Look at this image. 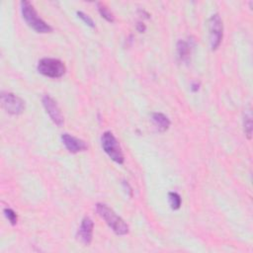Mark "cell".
I'll return each instance as SVG.
<instances>
[{"instance_id": "7a4b0ae2", "label": "cell", "mask_w": 253, "mask_h": 253, "mask_svg": "<svg viewBox=\"0 0 253 253\" xmlns=\"http://www.w3.org/2000/svg\"><path fill=\"white\" fill-rule=\"evenodd\" d=\"M20 5H21L23 18L32 29H34L37 33H41V34L53 32V28L39 17L37 11L35 10L31 2L24 0V1L20 3Z\"/></svg>"}, {"instance_id": "e0dca14e", "label": "cell", "mask_w": 253, "mask_h": 253, "mask_svg": "<svg viewBox=\"0 0 253 253\" xmlns=\"http://www.w3.org/2000/svg\"><path fill=\"white\" fill-rule=\"evenodd\" d=\"M137 29H138V31H139V32L142 33V32H144V31H145L146 27H145V25H144L143 23H138V25H137Z\"/></svg>"}, {"instance_id": "9c48e42d", "label": "cell", "mask_w": 253, "mask_h": 253, "mask_svg": "<svg viewBox=\"0 0 253 253\" xmlns=\"http://www.w3.org/2000/svg\"><path fill=\"white\" fill-rule=\"evenodd\" d=\"M61 141L66 149L71 153H77L87 149V144L85 143V141L68 134H63L61 136Z\"/></svg>"}, {"instance_id": "3957f363", "label": "cell", "mask_w": 253, "mask_h": 253, "mask_svg": "<svg viewBox=\"0 0 253 253\" xmlns=\"http://www.w3.org/2000/svg\"><path fill=\"white\" fill-rule=\"evenodd\" d=\"M38 71L50 78H59L65 73L66 67L64 63L57 58L45 57L39 61Z\"/></svg>"}, {"instance_id": "52a82bcc", "label": "cell", "mask_w": 253, "mask_h": 253, "mask_svg": "<svg viewBox=\"0 0 253 253\" xmlns=\"http://www.w3.org/2000/svg\"><path fill=\"white\" fill-rule=\"evenodd\" d=\"M42 102H43V105H44L47 113L49 114L50 118L52 119V121L56 126L61 127L64 123V119H63L61 111H60L59 107L57 106L56 102L50 95L43 96Z\"/></svg>"}, {"instance_id": "2e32d148", "label": "cell", "mask_w": 253, "mask_h": 253, "mask_svg": "<svg viewBox=\"0 0 253 253\" xmlns=\"http://www.w3.org/2000/svg\"><path fill=\"white\" fill-rule=\"evenodd\" d=\"M77 15H78V17L85 23L86 25H88L89 27H91V28H94L95 27V24H94V22H93V20L88 16V15H86L85 13H83V12H81V11H78L77 12Z\"/></svg>"}, {"instance_id": "30bf717a", "label": "cell", "mask_w": 253, "mask_h": 253, "mask_svg": "<svg viewBox=\"0 0 253 253\" xmlns=\"http://www.w3.org/2000/svg\"><path fill=\"white\" fill-rule=\"evenodd\" d=\"M151 121L155 128L161 133L166 132L170 127V120L162 113H153L151 115Z\"/></svg>"}, {"instance_id": "5b68a950", "label": "cell", "mask_w": 253, "mask_h": 253, "mask_svg": "<svg viewBox=\"0 0 253 253\" xmlns=\"http://www.w3.org/2000/svg\"><path fill=\"white\" fill-rule=\"evenodd\" d=\"M2 107L10 115H20L25 110V102L13 93H2Z\"/></svg>"}, {"instance_id": "ba28073f", "label": "cell", "mask_w": 253, "mask_h": 253, "mask_svg": "<svg viewBox=\"0 0 253 253\" xmlns=\"http://www.w3.org/2000/svg\"><path fill=\"white\" fill-rule=\"evenodd\" d=\"M93 227H94L93 221L89 217L83 218L81 222V225L77 232V236L82 243H84L85 245H89L91 243L92 236H93Z\"/></svg>"}, {"instance_id": "4fadbf2b", "label": "cell", "mask_w": 253, "mask_h": 253, "mask_svg": "<svg viewBox=\"0 0 253 253\" xmlns=\"http://www.w3.org/2000/svg\"><path fill=\"white\" fill-rule=\"evenodd\" d=\"M98 6V11L100 13V15L106 19L108 22L113 23L115 21V17L113 15V13L106 7V5H104L103 3H97Z\"/></svg>"}, {"instance_id": "277c9868", "label": "cell", "mask_w": 253, "mask_h": 253, "mask_svg": "<svg viewBox=\"0 0 253 253\" xmlns=\"http://www.w3.org/2000/svg\"><path fill=\"white\" fill-rule=\"evenodd\" d=\"M101 144L103 150L108 156L118 164L124 163V154L119 141L111 132H105L101 138Z\"/></svg>"}, {"instance_id": "6da1fadb", "label": "cell", "mask_w": 253, "mask_h": 253, "mask_svg": "<svg viewBox=\"0 0 253 253\" xmlns=\"http://www.w3.org/2000/svg\"><path fill=\"white\" fill-rule=\"evenodd\" d=\"M96 211L98 215L106 222V224L112 228V230L116 234L125 235L129 233V225L107 205L101 203L97 204Z\"/></svg>"}, {"instance_id": "8992f818", "label": "cell", "mask_w": 253, "mask_h": 253, "mask_svg": "<svg viewBox=\"0 0 253 253\" xmlns=\"http://www.w3.org/2000/svg\"><path fill=\"white\" fill-rule=\"evenodd\" d=\"M210 41L212 50H217L222 41L224 36V26L222 18L219 14H214L210 19Z\"/></svg>"}, {"instance_id": "5bb4252c", "label": "cell", "mask_w": 253, "mask_h": 253, "mask_svg": "<svg viewBox=\"0 0 253 253\" xmlns=\"http://www.w3.org/2000/svg\"><path fill=\"white\" fill-rule=\"evenodd\" d=\"M168 199H169L170 207L172 210H178L181 207V197L179 194L175 192H170L168 194Z\"/></svg>"}, {"instance_id": "ac0fdd59", "label": "cell", "mask_w": 253, "mask_h": 253, "mask_svg": "<svg viewBox=\"0 0 253 253\" xmlns=\"http://www.w3.org/2000/svg\"><path fill=\"white\" fill-rule=\"evenodd\" d=\"M191 89H192V91H194V92L198 91V90H199V84H197V83H193V84H192Z\"/></svg>"}, {"instance_id": "8fae6325", "label": "cell", "mask_w": 253, "mask_h": 253, "mask_svg": "<svg viewBox=\"0 0 253 253\" xmlns=\"http://www.w3.org/2000/svg\"><path fill=\"white\" fill-rule=\"evenodd\" d=\"M177 54L181 61L188 62L191 55V46L185 41H179L177 43Z\"/></svg>"}, {"instance_id": "9a60e30c", "label": "cell", "mask_w": 253, "mask_h": 253, "mask_svg": "<svg viewBox=\"0 0 253 253\" xmlns=\"http://www.w3.org/2000/svg\"><path fill=\"white\" fill-rule=\"evenodd\" d=\"M4 214H5V217L7 218V220L10 222V224L12 225H15L18 222V217H17V214L10 208H6L4 209Z\"/></svg>"}, {"instance_id": "7c38bea8", "label": "cell", "mask_w": 253, "mask_h": 253, "mask_svg": "<svg viewBox=\"0 0 253 253\" xmlns=\"http://www.w3.org/2000/svg\"><path fill=\"white\" fill-rule=\"evenodd\" d=\"M243 128H244L245 136L247 137L248 140H250L252 135V116H251L250 110H248L245 113V116L243 119Z\"/></svg>"}]
</instances>
